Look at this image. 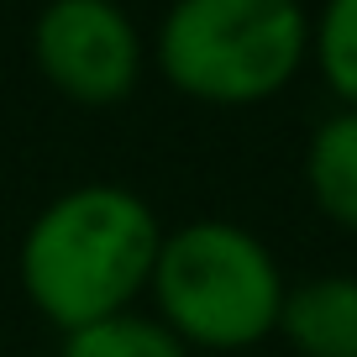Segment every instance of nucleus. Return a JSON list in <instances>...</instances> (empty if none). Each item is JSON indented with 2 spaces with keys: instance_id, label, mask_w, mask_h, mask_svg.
Instances as JSON below:
<instances>
[{
  "instance_id": "1",
  "label": "nucleus",
  "mask_w": 357,
  "mask_h": 357,
  "mask_svg": "<svg viewBox=\"0 0 357 357\" xmlns=\"http://www.w3.org/2000/svg\"><path fill=\"white\" fill-rule=\"evenodd\" d=\"M163 226L126 184H74L53 195L16 247V279L43 321L79 331L89 321L137 310L153 284Z\"/></svg>"
},
{
  "instance_id": "2",
  "label": "nucleus",
  "mask_w": 357,
  "mask_h": 357,
  "mask_svg": "<svg viewBox=\"0 0 357 357\" xmlns=\"http://www.w3.org/2000/svg\"><path fill=\"white\" fill-rule=\"evenodd\" d=\"M284 289L279 257L236 221H190L163 231L147 284L158 321L190 352H247L279 336Z\"/></svg>"
},
{
  "instance_id": "3",
  "label": "nucleus",
  "mask_w": 357,
  "mask_h": 357,
  "mask_svg": "<svg viewBox=\"0 0 357 357\" xmlns=\"http://www.w3.org/2000/svg\"><path fill=\"white\" fill-rule=\"evenodd\" d=\"M310 63L300 0H174L158 26V74L200 105H263Z\"/></svg>"
},
{
  "instance_id": "4",
  "label": "nucleus",
  "mask_w": 357,
  "mask_h": 357,
  "mask_svg": "<svg viewBox=\"0 0 357 357\" xmlns=\"http://www.w3.org/2000/svg\"><path fill=\"white\" fill-rule=\"evenodd\" d=\"M32 63L74 105H116L142 84L147 47L121 0H47L32 22Z\"/></svg>"
},
{
  "instance_id": "5",
  "label": "nucleus",
  "mask_w": 357,
  "mask_h": 357,
  "mask_svg": "<svg viewBox=\"0 0 357 357\" xmlns=\"http://www.w3.org/2000/svg\"><path fill=\"white\" fill-rule=\"evenodd\" d=\"M279 336L300 357H357V273H315L289 284Z\"/></svg>"
},
{
  "instance_id": "6",
  "label": "nucleus",
  "mask_w": 357,
  "mask_h": 357,
  "mask_svg": "<svg viewBox=\"0 0 357 357\" xmlns=\"http://www.w3.org/2000/svg\"><path fill=\"white\" fill-rule=\"evenodd\" d=\"M305 190L326 221L357 231V111L336 105L305 142Z\"/></svg>"
},
{
  "instance_id": "7",
  "label": "nucleus",
  "mask_w": 357,
  "mask_h": 357,
  "mask_svg": "<svg viewBox=\"0 0 357 357\" xmlns=\"http://www.w3.org/2000/svg\"><path fill=\"white\" fill-rule=\"evenodd\" d=\"M58 357H195V352L158 315L121 310V315L79 326V331H63Z\"/></svg>"
},
{
  "instance_id": "8",
  "label": "nucleus",
  "mask_w": 357,
  "mask_h": 357,
  "mask_svg": "<svg viewBox=\"0 0 357 357\" xmlns=\"http://www.w3.org/2000/svg\"><path fill=\"white\" fill-rule=\"evenodd\" d=\"M310 63L347 111H357V0H326L310 16Z\"/></svg>"
}]
</instances>
